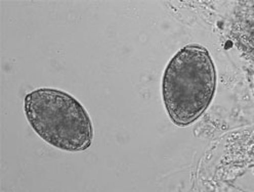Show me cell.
Returning a JSON list of instances; mask_svg holds the SVG:
<instances>
[{
  "mask_svg": "<svg viewBox=\"0 0 254 192\" xmlns=\"http://www.w3.org/2000/svg\"><path fill=\"white\" fill-rule=\"evenodd\" d=\"M24 110L32 129L50 145L71 152L90 147L91 119L71 94L55 88H38L25 96Z\"/></svg>",
  "mask_w": 254,
  "mask_h": 192,
  "instance_id": "2",
  "label": "cell"
},
{
  "mask_svg": "<svg viewBox=\"0 0 254 192\" xmlns=\"http://www.w3.org/2000/svg\"><path fill=\"white\" fill-rule=\"evenodd\" d=\"M215 90L216 70L207 48L186 45L168 62L162 98L173 124L187 127L196 122L209 107Z\"/></svg>",
  "mask_w": 254,
  "mask_h": 192,
  "instance_id": "1",
  "label": "cell"
}]
</instances>
